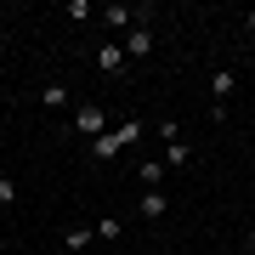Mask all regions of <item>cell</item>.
<instances>
[{
  "label": "cell",
  "instance_id": "obj_15",
  "mask_svg": "<svg viewBox=\"0 0 255 255\" xmlns=\"http://www.w3.org/2000/svg\"><path fill=\"white\" fill-rule=\"evenodd\" d=\"M91 233H97V238H119V221H114V216H102V221H97Z\"/></svg>",
  "mask_w": 255,
  "mask_h": 255
},
{
  "label": "cell",
  "instance_id": "obj_2",
  "mask_svg": "<svg viewBox=\"0 0 255 255\" xmlns=\"http://www.w3.org/2000/svg\"><path fill=\"white\" fill-rule=\"evenodd\" d=\"M142 17H153V11H147V6H119V0H114L108 11H102V23H108L114 34H130V28H136Z\"/></svg>",
  "mask_w": 255,
  "mask_h": 255
},
{
  "label": "cell",
  "instance_id": "obj_16",
  "mask_svg": "<svg viewBox=\"0 0 255 255\" xmlns=\"http://www.w3.org/2000/svg\"><path fill=\"white\" fill-rule=\"evenodd\" d=\"M244 28H250V34H255V11H250V17H244Z\"/></svg>",
  "mask_w": 255,
  "mask_h": 255
},
{
  "label": "cell",
  "instance_id": "obj_5",
  "mask_svg": "<svg viewBox=\"0 0 255 255\" xmlns=\"http://www.w3.org/2000/svg\"><path fill=\"white\" fill-rule=\"evenodd\" d=\"M147 51H153V28H147V17H142V23L125 34V57H147Z\"/></svg>",
  "mask_w": 255,
  "mask_h": 255
},
{
  "label": "cell",
  "instance_id": "obj_10",
  "mask_svg": "<svg viewBox=\"0 0 255 255\" xmlns=\"http://www.w3.org/2000/svg\"><path fill=\"white\" fill-rule=\"evenodd\" d=\"M91 238H97V233H91V227H68V233H63V244H68V250H74V255H80V250H85V244H91Z\"/></svg>",
  "mask_w": 255,
  "mask_h": 255
},
{
  "label": "cell",
  "instance_id": "obj_3",
  "mask_svg": "<svg viewBox=\"0 0 255 255\" xmlns=\"http://www.w3.org/2000/svg\"><path fill=\"white\" fill-rule=\"evenodd\" d=\"M97 68L108 74V80H125V74H130V57H125V46H119V40H108V46L97 51Z\"/></svg>",
  "mask_w": 255,
  "mask_h": 255
},
{
  "label": "cell",
  "instance_id": "obj_8",
  "mask_svg": "<svg viewBox=\"0 0 255 255\" xmlns=\"http://www.w3.org/2000/svg\"><path fill=\"white\" fill-rule=\"evenodd\" d=\"M164 164H176V170L193 164V147H187V142H170V147H164Z\"/></svg>",
  "mask_w": 255,
  "mask_h": 255
},
{
  "label": "cell",
  "instance_id": "obj_1",
  "mask_svg": "<svg viewBox=\"0 0 255 255\" xmlns=\"http://www.w3.org/2000/svg\"><path fill=\"white\" fill-rule=\"evenodd\" d=\"M210 91H216L210 119H227V102H233V91H238V74H233V68H216V74H210Z\"/></svg>",
  "mask_w": 255,
  "mask_h": 255
},
{
  "label": "cell",
  "instance_id": "obj_13",
  "mask_svg": "<svg viewBox=\"0 0 255 255\" xmlns=\"http://www.w3.org/2000/svg\"><path fill=\"white\" fill-rule=\"evenodd\" d=\"M17 204V182H11V176H0V210H11Z\"/></svg>",
  "mask_w": 255,
  "mask_h": 255
},
{
  "label": "cell",
  "instance_id": "obj_9",
  "mask_svg": "<svg viewBox=\"0 0 255 255\" xmlns=\"http://www.w3.org/2000/svg\"><path fill=\"white\" fill-rule=\"evenodd\" d=\"M40 102H46V108H68V85H46V91H40Z\"/></svg>",
  "mask_w": 255,
  "mask_h": 255
},
{
  "label": "cell",
  "instance_id": "obj_6",
  "mask_svg": "<svg viewBox=\"0 0 255 255\" xmlns=\"http://www.w3.org/2000/svg\"><path fill=\"white\" fill-rule=\"evenodd\" d=\"M136 210H142V221H159L164 216V187H142V204Z\"/></svg>",
  "mask_w": 255,
  "mask_h": 255
},
{
  "label": "cell",
  "instance_id": "obj_4",
  "mask_svg": "<svg viewBox=\"0 0 255 255\" xmlns=\"http://www.w3.org/2000/svg\"><path fill=\"white\" fill-rule=\"evenodd\" d=\"M74 130H80V136H108V108H97V102H91V108H80V114H74Z\"/></svg>",
  "mask_w": 255,
  "mask_h": 255
},
{
  "label": "cell",
  "instance_id": "obj_11",
  "mask_svg": "<svg viewBox=\"0 0 255 255\" xmlns=\"http://www.w3.org/2000/svg\"><path fill=\"white\" fill-rule=\"evenodd\" d=\"M119 153V136H114V130H108V136H97L91 142V159H114Z\"/></svg>",
  "mask_w": 255,
  "mask_h": 255
},
{
  "label": "cell",
  "instance_id": "obj_12",
  "mask_svg": "<svg viewBox=\"0 0 255 255\" xmlns=\"http://www.w3.org/2000/svg\"><path fill=\"white\" fill-rule=\"evenodd\" d=\"M159 176H164V164L159 159H142V187H159Z\"/></svg>",
  "mask_w": 255,
  "mask_h": 255
},
{
  "label": "cell",
  "instance_id": "obj_7",
  "mask_svg": "<svg viewBox=\"0 0 255 255\" xmlns=\"http://www.w3.org/2000/svg\"><path fill=\"white\" fill-rule=\"evenodd\" d=\"M142 130H147L142 119H125V125H119L114 136H119V147H136V142H142Z\"/></svg>",
  "mask_w": 255,
  "mask_h": 255
},
{
  "label": "cell",
  "instance_id": "obj_14",
  "mask_svg": "<svg viewBox=\"0 0 255 255\" xmlns=\"http://www.w3.org/2000/svg\"><path fill=\"white\" fill-rule=\"evenodd\" d=\"M159 142L170 147V142H182V130H176V119H159Z\"/></svg>",
  "mask_w": 255,
  "mask_h": 255
}]
</instances>
